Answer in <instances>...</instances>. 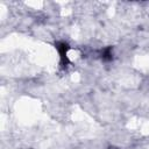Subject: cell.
Masks as SVG:
<instances>
[{
    "label": "cell",
    "mask_w": 149,
    "mask_h": 149,
    "mask_svg": "<svg viewBox=\"0 0 149 149\" xmlns=\"http://www.w3.org/2000/svg\"><path fill=\"white\" fill-rule=\"evenodd\" d=\"M68 44L64 42H61L57 44V50L59 54V58H61V64L63 66H66L69 64V56H68Z\"/></svg>",
    "instance_id": "obj_1"
},
{
    "label": "cell",
    "mask_w": 149,
    "mask_h": 149,
    "mask_svg": "<svg viewBox=\"0 0 149 149\" xmlns=\"http://www.w3.org/2000/svg\"><path fill=\"white\" fill-rule=\"evenodd\" d=\"M112 57H113V52H112V49H111V48H106V49L102 50V52H101V58H102L104 61H111Z\"/></svg>",
    "instance_id": "obj_2"
}]
</instances>
